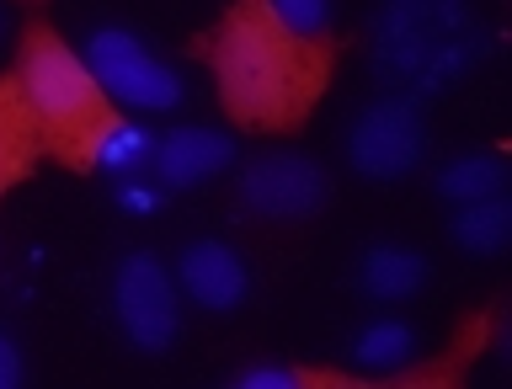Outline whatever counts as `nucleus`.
I'll use <instances>...</instances> for the list:
<instances>
[{
  "instance_id": "f257e3e1",
  "label": "nucleus",
  "mask_w": 512,
  "mask_h": 389,
  "mask_svg": "<svg viewBox=\"0 0 512 389\" xmlns=\"http://www.w3.org/2000/svg\"><path fill=\"white\" fill-rule=\"evenodd\" d=\"M219 80V102L246 128H299L331 80V38H299L272 16L267 0H235L203 43Z\"/></svg>"
},
{
  "instance_id": "f03ea898",
  "label": "nucleus",
  "mask_w": 512,
  "mask_h": 389,
  "mask_svg": "<svg viewBox=\"0 0 512 389\" xmlns=\"http://www.w3.org/2000/svg\"><path fill=\"white\" fill-rule=\"evenodd\" d=\"M16 86H22L32 118L43 128V150H54L64 166L91 171L102 166V150L112 139V96L96 86L91 64L75 54L59 32L32 27L16 59Z\"/></svg>"
},
{
  "instance_id": "7ed1b4c3",
  "label": "nucleus",
  "mask_w": 512,
  "mask_h": 389,
  "mask_svg": "<svg viewBox=\"0 0 512 389\" xmlns=\"http://www.w3.org/2000/svg\"><path fill=\"white\" fill-rule=\"evenodd\" d=\"M486 54V32L464 0H379L374 64L416 96L443 91Z\"/></svg>"
},
{
  "instance_id": "20e7f679",
  "label": "nucleus",
  "mask_w": 512,
  "mask_h": 389,
  "mask_svg": "<svg viewBox=\"0 0 512 389\" xmlns=\"http://www.w3.org/2000/svg\"><path fill=\"white\" fill-rule=\"evenodd\" d=\"M427 155V123L411 96H379L352 118L347 160L363 182H400L422 166Z\"/></svg>"
},
{
  "instance_id": "39448f33",
  "label": "nucleus",
  "mask_w": 512,
  "mask_h": 389,
  "mask_svg": "<svg viewBox=\"0 0 512 389\" xmlns=\"http://www.w3.org/2000/svg\"><path fill=\"white\" fill-rule=\"evenodd\" d=\"M86 64L112 102H128L144 112H166L182 102V80L123 27H96L86 38Z\"/></svg>"
},
{
  "instance_id": "423d86ee",
  "label": "nucleus",
  "mask_w": 512,
  "mask_h": 389,
  "mask_svg": "<svg viewBox=\"0 0 512 389\" xmlns=\"http://www.w3.org/2000/svg\"><path fill=\"white\" fill-rule=\"evenodd\" d=\"M112 315H118L123 336L139 352H166L176 342L182 315H176V294H171L166 267L150 251H128L118 262V272H112Z\"/></svg>"
},
{
  "instance_id": "0eeeda50",
  "label": "nucleus",
  "mask_w": 512,
  "mask_h": 389,
  "mask_svg": "<svg viewBox=\"0 0 512 389\" xmlns=\"http://www.w3.org/2000/svg\"><path fill=\"white\" fill-rule=\"evenodd\" d=\"M240 203L262 219H310L326 203V171L310 155H256L240 176Z\"/></svg>"
},
{
  "instance_id": "6e6552de",
  "label": "nucleus",
  "mask_w": 512,
  "mask_h": 389,
  "mask_svg": "<svg viewBox=\"0 0 512 389\" xmlns=\"http://www.w3.org/2000/svg\"><path fill=\"white\" fill-rule=\"evenodd\" d=\"M150 160H155L160 187L182 192V187H198L214 171L230 166V160H235V139L214 134V128H176V134H166L150 150Z\"/></svg>"
},
{
  "instance_id": "1a4fd4ad",
  "label": "nucleus",
  "mask_w": 512,
  "mask_h": 389,
  "mask_svg": "<svg viewBox=\"0 0 512 389\" xmlns=\"http://www.w3.org/2000/svg\"><path fill=\"white\" fill-rule=\"evenodd\" d=\"M182 288H187L192 304L224 315L246 299V262H240L224 240H192L182 251Z\"/></svg>"
},
{
  "instance_id": "9d476101",
  "label": "nucleus",
  "mask_w": 512,
  "mask_h": 389,
  "mask_svg": "<svg viewBox=\"0 0 512 389\" xmlns=\"http://www.w3.org/2000/svg\"><path fill=\"white\" fill-rule=\"evenodd\" d=\"M43 155V128L32 118L22 86H16V75H0V198L27 182L32 166H38Z\"/></svg>"
},
{
  "instance_id": "9b49d317",
  "label": "nucleus",
  "mask_w": 512,
  "mask_h": 389,
  "mask_svg": "<svg viewBox=\"0 0 512 389\" xmlns=\"http://www.w3.org/2000/svg\"><path fill=\"white\" fill-rule=\"evenodd\" d=\"M358 283L368 299H411L427 283V262L411 246H368L358 262Z\"/></svg>"
},
{
  "instance_id": "f8f14e48",
  "label": "nucleus",
  "mask_w": 512,
  "mask_h": 389,
  "mask_svg": "<svg viewBox=\"0 0 512 389\" xmlns=\"http://www.w3.org/2000/svg\"><path fill=\"white\" fill-rule=\"evenodd\" d=\"M459 251H475V256H496L512 235V208L502 198H475V203H459L454 224H448Z\"/></svg>"
},
{
  "instance_id": "ddd939ff",
  "label": "nucleus",
  "mask_w": 512,
  "mask_h": 389,
  "mask_svg": "<svg viewBox=\"0 0 512 389\" xmlns=\"http://www.w3.org/2000/svg\"><path fill=\"white\" fill-rule=\"evenodd\" d=\"M416 352V336L411 326H400V320H374V326L358 331V342H352V358L358 368L368 374H395V368H406Z\"/></svg>"
},
{
  "instance_id": "4468645a",
  "label": "nucleus",
  "mask_w": 512,
  "mask_h": 389,
  "mask_svg": "<svg viewBox=\"0 0 512 389\" xmlns=\"http://www.w3.org/2000/svg\"><path fill=\"white\" fill-rule=\"evenodd\" d=\"M438 192L448 203H475L502 192V160L496 155H459L438 171Z\"/></svg>"
},
{
  "instance_id": "2eb2a0df",
  "label": "nucleus",
  "mask_w": 512,
  "mask_h": 389,
  "mask_svg": "<svg viewBox=\"0 0 512 389\" xmlns=\"http://www.w3.org/2000/svg\"><path fill=\"white\" fill-rule=\"evenodd\" d=\"M267 6L299 38H326V27H331V0H267Z\"/></svg>"
},
{
  "instance_id": "dca6fc26",
  "label": "nucleus",
  "mask_w": 512,
  "mask_h": 389,
  "mask_svg": "<svg viewBox=\"0 0 512 389\" xmlns=\"http://www.w3.org/2000/svg\"><path fill=\"white\" fill-rule=\"evenodd\" d=\"M240 389H294L299 374L294 368H246V374H235Z\"/></svg>"
},
{
  "instance_id": "f3484780",
  "label": "nucleus",
  "mask_w": 512,
  "mask_h": 389,
  "mask_svg": "<svg viewBox=\"0 0 512 389\" xmlns=\"http://www.w3.org/2000/svg\"><path fill=\"white\" fill-rule=\"evenodd\" d=\"M16 384H22V352L0 336V389H16Z\"/></svg>"
}]
</instances>
